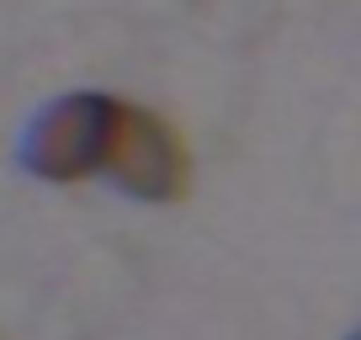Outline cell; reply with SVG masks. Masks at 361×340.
Returning <instances> with one entry per match:
<instances>
[{"label":"cell","mask_w":361,"mask_h":340,"mask_svg":"<svg viewBox=\"0 0 361 340\" xmlns=\"http://www.w3.org/2000/svg\"><path fill=\"white\" fill-rule=\"evenodd\" d=\"M117 117H123V102L96 91H75L64 102L43 107L22 138V165L43 181L96 176V170H106V154H112Z\"/></svg>","instance_id":"1"},{"label":"cell","mask_w":361,"mask_h":340,"mask_svg":"<svg viewBox=\"0 0 361 340\" xmlns=\"http://www.w3.org/2000/svg\"><path fill=\"white\" fill-rule=\"evenodd\" d=\"M106 176L128 197L170 202V197L186 192V149L170 133V123H159L154 112L123 107L117 133H112V154H106Z\"/></svg>","instance_id":"2"},{"label":"cell","mask_w":361,"mask_h":340,"mask_svg":"<svg viewBox=\"0 0 361 340\" xmlns=\"http://www.w3.org/2000/svg\"><path fill=\"white\" fill-rule=\"evenodd\" d=\"M350 340H361V329H356V335H350Z\"/></svg>","instance_id":"3"}]
</instances>
